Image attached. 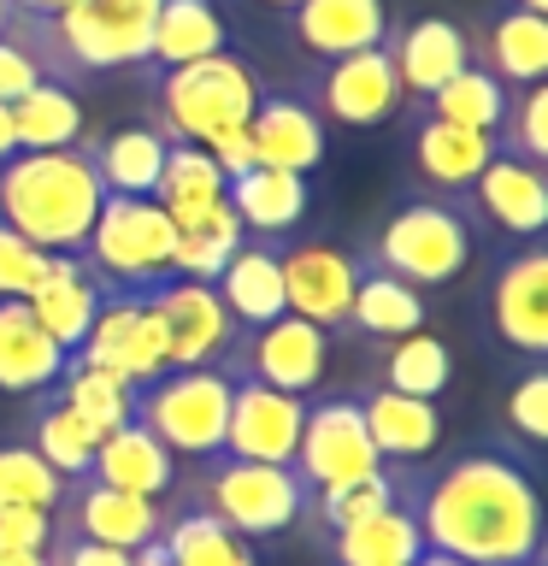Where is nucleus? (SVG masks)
Here are the masks:
<instances>
[{
	"label": "nucleus",
	"instance_id": "28",
	"mask_svg": "<svg viewBox=\"0 0 548 566\" xmlns=\"http://www.w3.org/2000/svg\"><path fill=\"white\" fill-rule=\"evenodd\" d=\"M224 201L247 237H295L301 219H307V177L277 171V166H254V171L230 177Z\"/></svg>",
	"mask_w": 548,
	"mask_h": 566
},
{
	"label": "nucleus",
	"instance_id": "58",
	"mask_svg": "<svg viewBox=\"0 0 548 566\" xmlns=\"http://www.w3.org/2000/svg\"><path fill=\"white\" fill-rule=\"evenodd\" d=\"M530 566H542V560H530Z\"/></svg>",
	"mask_w": 548,
	"mask_h": 566
},
{
	"label": "nucleus",
	"instance_id": "15",
	"mask_svg": "<svg viewBox=\"0 0 548 566\" xmlns=\"http://www.w3.org/2000/svg\"><path fill=\"white\" fill-rule=\"evenodd\" d=\"M489 325L525 360L548 354V248L519 242L489 277Z\"/></svg>",
	"mask_w": 548,
	"mask_h": 566
},
{
	"label": "nucleus",
	"instance_id": "35",
	"mask_svg": "<svg viewBox=\"0 0 548 566\" xmlns=\"http://www.w3.org/2000/svg\"><path fill=\"white\" fill-rule=\"evenodd\" d=\"M171 230H177V260L171 272L177 277H201L212 283L224 272V260L242 248L247 230L236 224V212H230V201H207V207H183L171 212Z\"/></svg>",
	"mask_w": 548,
	"mask_h": 566
},
{
	"label": "nucleus",
	"instance_id": "6",
	"mask_svg": "<svg viewBox=\"0 0 548 566\" xmlns=\"http://www.w3.org/2000/svg\"><path fill=\"white\" fill-rule=\"evenodd\" d=\"M360 260L396 272L413 290H431V283H454L472 265V219L454 201H401L389 219L378 224V237L360 248Z\"/></svg>",
	"mask_w": 548,
	"mask_h": 566
},
{
	"label": "nucleus",
	"instance_id": "34",
	"mask_svg": "<svg viewBox=\"0 0 548 566\" xmlns=\"http://www.w3.org/2000/svg\"><path fill=\"white\" fill-rule=\"evenodd\" d=\"M325 555H330V566H413L424 555V537H419L413 507L396 502V507L325 537Z\"/></svg>",
	"mask_w": 548,
	"mask_h": 566
},
{
	"label": "nucleus",
	"instance_id": "29",
	"mask_svg": "<svg viewBox=\"0 0 548 566\" xmlns=\"http://www.w3.org/2000/svg\"><path fill=\"white\" fill-rule=\"evenodd\" d=\"M502 88H525V83H542L548 77V18L542 12H525V7H507L489 18L484 30V48L477 60Z\"/></svg>",
	"mask_w": 548,
	"mask_h": 566
},
{
	"label": "nucleus",
	"instance_id": "19",
	"mask_svg": "<svg viewBox=\"0 0 548 566\" xmlns=\"http://www.w3.org/2000/svg\"><path fill=\"white\" fill-rule=\"evenodd\" d=\"M389 30L396 24H389L383 0H301V7H289L295 48L318 65L348 60V53H366V48H383Z\"/></svg>",
	"mask_w": 548,
	"mask_h": 566
},
{
	"label": "nucleus",
	"instance_id": "38",
	"mask_svg": "<svg viewBox=\"0 0 548 566\" xmlns=\"http://www.w3.org/2000/svg\"><path fill=\"white\" fill-rule=\"evenodd\" d=\"M53 396H60L83 424H95L101 437L136 419V384H124V378H113V371L77 360V354H65V371H60V384H53Z\"/></svg>",
	"mask_w": 548,
	"mask_h": 566
},
{
	"label": "nucleus",
	"instance_id": "17",
	"mask_svg": "<svg viewBox=\"0 0 548 566\" xmlns=\"http://www.w3.org/2000/svg\"><path fill=\"white\" fill-rule=\"evenodd\" d=\"M159 520H166V502H148V495L113 490L101 478H65V495L53 507V525L77 531L88 543H113V548H141L159 537Z\"/></svg>",
	"mask_w": 548,
	"mask_h": 566
},
{
	"label": "nucleus",
	"instance_id": "7",
	"mask_svg": "<svg viewBox=\"0 0 548 566\" xmlns=\"http://www.w3.org/2000/svg\"><path fill=\"white\" fill-rule=\"evenodd\" d=\"M83 260L106 277V290H148L159 277H177V230L171 212L148 195H106L95 230L83 242Z\"/></svg>",
	"mask_w": 548,
	"mask_h": 566
},
{
	"label": "nucleus",
	"instance_id": "39",
	"mask_svg": "<svg viewBox=\"0 0 548 566\" xmlns=\"http://www.w3.org/2000/svg\"><path fill=\"white\" fill-rule=\"evenodd\" d=\"M507 101H513V88H502L484 65H466V71H454L436 95H424L413 106H424V113L442 118V124H460V130L495 136V130H502V118H507Z\"/></svg>",
	"mask_w": 548,
	"mask_h": 566
},
{
	"label": "nucleus",
	"instance_id": "40",
	"mask_svg": "<svg viewBox=\"0 0 548 566\" xmlns=\"http://www.w3.org/2000/svg\"><path fill=\"white\" fill-rule=\"evenodd\" d=\"M383 389H401V396H419V401H436L442 389L454 384V354L442 336L431 331H413V336H396L383 354Z\"/></svg>",
	"mask_w": 548,
	"mask_h": 566
},
{
	"label": "nucleus",
	"instance_id": "41",
	"mask_svg": "<svg viewBox=\"0 0 548 566\" xmlns=\"http://www.w3.org/2000/svg\"><path fill=\"white\" fill-rule=\"evenodd\" d=\"M224 189H230V177L219 171V159L201 142H166V166H159V184H154V201L166 212L224 201Z\"/></svg>",
	"mask_w": 548,
	"mask_h": 566
},
{
	"label": "nucleus",
	"instance_id": "48",
	"mask_svg": "<svg viewBox=\"0 0 548 566\" xmlns=\"http://www.w3.org/2000/svg\"><path fill=\"white\" fill-rule=\"evenodd\" d=\"M35 83H42V65H35L30 53L12 42V35H0V101H7V106L24 101Z\"/></svg>",
	"mask_w": 548,
	"mask_h": 566
},
{
	"label": "nucleus",
	"instance_id": "37",
	"mask_svg": "<svg viewBox=\"0 0 548 566\" xmlns=\"http://www.w3.org/2000/svg\"><path fill=\"white\" fill-rule=\"evenodd\" d=\"M30 449L48 460L60 478H83L88 467H95V449H101V431L95 424H83L71 407L53 396V389H42V396H30Z\"/></svg>",
	"mask_w": 548,
	"mask_h": 566
},
{
	"label": "nucleus",
	"instance_id": "25",
	"mask_svg": "<svg viewBox=\"0 0 548 566\" xmlns=\"http://www.w3.org/2000/svg\"><path fill=\"white\" fill-rule=\"evenodd\" d=\"M212 290H219L224 313L236 318V331H260V325H272L277 313H289L272 237H242V248L224 260V272L212 277Z\"/></svg>",
	"mask_w": 548,
	"mask_h": 566
},
{
	"label": "nucleus",
	"instance_id": "20",
	"mask_svg": "<svg viewBox=\"0 0 548 566\" xmlns=\"http://www.w3.org/2000/svg\"><path fill=\"white\" fill-rule=\"evenodd\" d=\"M466 195H472L477 219L507 230L513 242H537L548 230V177H542V166H525V159L495 148V159L477 171V184Z\"/></svg>",
	"mask_w": 548,
	"mask_h": 566
},
{
	"label": "nucleus",
	"instance_id": "31",
	"mask_svg": "<svg viewBox=\"0 0 548 566\" xmlns=\"http://www.w3.org/2000/svg\"><path fill=\"white\" fill-rule=\"evenodd\" d=\"M348 331L371 336V343H396V336L424 331V295L413 283H401L396 272L360 260V277H354V301H348Z\"/></svg>",
	"mask_w": 548,
	"mask_h": 566
},
{
	"label": "nucleus",
	"instance_id": "52",
	"mask_svg": "<svg viewBox=\"0 0 548 566\" xmlns=\"http://www.w3.org/2000/svg\"><path fill=\"white\" fill-rule=\"evenodd\" d=\"M12 7H24V12H42V18H53V12L77 7V0H12Z\"/></svg>",
	"mask_w": 548,
	"mask_h": 566
},
{
	"label": "nucleus",
	"instance_id": "44",
	"mask_svg": "<svg viewBox=\"0 0 548 566\" xmlns=\"http://www.w3.org/2000/svg\"><path fill=\"white\" fill-rule=\"evenodd\" d=\"M495 136H502V142H495L502 154L525 159V166H548V83L513 88L507 118H502V130H495Z\"/></svg>",
	"mask_w": 548,
	"mask_h": 566
},
{
	"label": "nucleus",
	"instance_id": "32",
	"mask_svg": "<svg viewBox=\"0 0 548 566\" xmlns=\"http://www.w3.org/2000/svg\"><path fill=\"white\" fill-rule=\"evenodd\" d=\"M230 48V24L212 0H159L154 12V42H148V65L154 71H177L194 65L207 53Z\"/></svg>",
	"mask_w": 548,
	"mask_h": 566
},
{
	"label": "nucleus",
	"instance_id": "14",
	"mask_svg": "<svg viewBox=\"0 0 548 566\" xmlns=\"http://www.w3.org/2000/svg\"><path fill=\"white\" fill-rule=\"evenodd\" d=\"M77 360L113 371V378H124V384H148L171 366L166 360V336H159L148 301L130 295V290H106L95 325H88L83 348H77Z\"/></svg>",
	"mask_w": 548,
	"mask_h": 566
},
{
	"label": "nucleus",
	"instance_id": "36",
	"mask_svg": "<svg viewBox=\"0 0 548 566\" xmlns=\"http://www.w3.org/2000/svg\"><path fill=\"white\" fill-rule=\"evenodd\" d=\"M12 136L18 154H53L83 142V101L71 95V83H35L24 101H12Z\"/></svg>",
	"mask_w": 548,
	"mask_h": 566
},
{
	"label": "nucleus",
	"instance_id": "8",
	"mask_svg": "<svg viewBox=\"0 0 548 566\" xmlns=\"http://www.w3.org/2000/svg\"><path fill=\"white\" fill-rule=\"evenodd\" d=\"M154 12H159V0H77V7L48 18V35L71 77L124 71V65H148Z\"/></svg>",
	"mask_w": 548,
	"mask_h": 566
},
{
	"label": "nucleus",
	"instance_id": "27",
	"mask_svg": "<svg viewBox=\"0 0 548 566\" xmlns=\"http://www.w3.org/2000/svg\"><path fill=\"white\" fill-rule=\"evenodd\" d=\"M65 348L35 325L30 301H0V389L7 396H42L60 384Z\"/></svg>",
	"mask_w": 548,
	"mask_h": 566
},
{
	"label": "nucleus",
	"instance_id": "46",
	"mask_svg": "<svg viewBox=\"0 0 548 566\" xmlns=\"http://www.w3.org/2000/svg\"><path fill=\"white\" fill-rule=\"evenodd\" d=\"M507 424L519 431L525 449H537V442H548V366H525L519 384L507 389Z\"/></svg>",
	"mask_w": 548,
	"mask_h": 566
},
{
	"label": "nucleus",
	"instance_id": "12",
	"mask_svg": "<svg viewBox=\"0 0 548 566\" xmlns=\"http://www.w3.org/2000/svg\"><path fill=\"white\" fill-rule=\"evenodd\" d=\"M224 366L242 371V378H260V384L283 389V396L313 401V389L325 384V366H330V331H318L313 318L277 313L272 325L242 331V343Z\"/></svg>",
	"mask_w": 548,
	"mask_h": 566
},
{
	"label": "nucleus",
	"instance_id": "1",
	"mask_svg": "<svg viewBox=\"0 0 548 566\" xmlns=\"http://www.w3.org/2000/svg\"><path fill=\"white\" fill-rule=\"evenodd\" d=\"M401 502L413 507L419 537L436 555L466 566H530L542 560V495L530 460L513 449L454 454L431 478H401Z\"/></svg>",
	"mask_w": 548,
	"mask_h": 566
},
{
	"label": "nucleus",
	"instance_id": "30",
	"mask_svg": "<svg viewBox=\"0 0 548 566\" xmlns=\"http://www.w3.org/2000/svg\"><path fill=\"white\" fill-rule=\"evenodd\" d=\"M413 159H419V171L431 177L436 189H449V195H466L477 184V171L495 159V136H477V130H460V124H442L431 118L424 106H413Z\"/></svg>",
	"mask_w": 548,
	"mask_h": 566
},
{
	"label": "nucleus",
	"instance_id": "42",
	"mask_svg": "<svg viewBox=\"0 0 548 566\" xmlns=\"http://www.w3.org/2000/svg\"><path fill=\"white\" fill-rule=\"evenodd\" d=\"M396 502H401V478L383 467V472H371V478H354V484L318 490L313 502H307V520H318V531L336 537V531L360 525V520H371V513H383V507H396Z\"/></svg>",
	"mask_w": 548,
	"mask_h": 566
},
{
	"label": "nucleus",
	"instance_id": "5",
	"mask_svg": "<svg viewBox=\"0 0 548 566\" xmlns=\"http://www.w3.org/2000/svg\"><path fill=\"white\" fill-rule=\"evenodd\" d=\"M230 384H236L230 366H166L159 378L136 384V424H148L177 460L224 454Z\"/></svg>",
	"mask_w": 548,
	"mask_h": 566
},
{
	"label": "nucleus",
	"instance_id": "18",
	"mask_svg": "<svg viewBox=\"0 0 548 566\" xmlns=\"http://www.w3.org/2000/svg\"><path fill=\"white\" fill-rule=\"evenodd\" d=\"M247 142H254L260 166L307 177V171L325 166L330 130H325V118L313 113V101L301 95V88H260L254 113H247Z\"/></svg>",
	"mask_w": 548,
	"mask_h": 566
},
{
	"label": "nucleus",
	"instance_id": "49",
	"mask_svg": "<svg viewBox=\"0 0 548 566\" xmlns=\"http://www.w3.org/2000/svg\"><path fill=\"white\" fill-rule=\"evenodd\" d=\"M201 148L219 159V171H224V177H242V171H254V166H260V159H254V142H247V124H230V130L207 136Z\"/></svg>",
	"mask_w": 548,
	"mask_h": 566
},
{
	"label": "nucleus",
	"instance_id": "43",
	"mask_svg": "<svg viewBox=\"0 0 548 566\" xmlns=\"http://www.w3.org/2000/svg\"><path fill=\"white\" fill-rule=\"evenodd\" d=\"M65 495V478L48 467L30 442H7L0 449V507H35V513H53Z\"/></svg>",
	"mask_w": 548,
	"mask_h": 566
},
{
	"label": "nucleus",
	"instance_id": "11",
	"mask_svg": "<svg viewBox=\"0 0 548 566\" xmlns=\"http://www.w3.org/2000/svg\"><path fill=\"white\" fill-rule=\"evenodd\" d=\"M277 272H283V301L295 318H313L318 331H348V301L360 277V254L336 248L325 237H272Z\"/></svg>",
	"mask_w": 548,
	"mask_h": 566
},
{
	"label": "nucleus",
	"instance_id": "26",
	"mask_svg": "<svg viewBox=\"0 0 548 566\" xmlns=\"http://www.w3.org/2000/svg\"><path fill=\"white\" fill-rule=\"evenodd\" d=\"M159 548H166L171 566H260L254 543H242L230 525H219L212 513L194 502V495L177 490L166 502V520H159Z\"/></svg>",
	"mask_w": 548,
	"mask_h": 566
},
{
	"label": "nucleus",
	"instance_id": "13",
	"mask_svg": "<svg viewBox=\"0 0 548 566\" xmlns=\"http://www.w3.org/2000/svg\"><path fill=\"white\" fill-rule=\"evenodd\" d=\"M301 95L313 101V113L325 124H383L401 113L407 88L396 77V60H389V42L383 48H366V53H348V60H330L318 65V77L301 83Z\"/></svg>",
	"mask_w": 548,
	"mask_h": 566
},
{
	"label": "nucleus",
	"instance_id": "21",
	"mask_svg": "<svg viewBox=\"0 0 548 566\" xmlns=\"http://www.w3.org/2000/svg\"><path fill=\"white\" fill-rule=\"evenodd\" d=\"M88 478H101V484H113V490H130V495H148V502H171L177 478H183V460H177L148 424L130 419V424H118V431L101 437Z\"/></svg>",
	"mask_w": 548,
	"mask_h": 566
},
{
	"label": "nucleus",
	"instance_id": "3",
	"mask_svg": "<svg viewBox=\"0 0 548 566\" xmlns=\"http://www.w3.org/2000/svg\"><path fill=\"white\" fill-rule=\"evenodd\" d=\"M177 490L194 495L212 520L230 525L242 543H272L307 520V484L295 467H265V460H236V454H207L177 478Z\"/></svg>",
	"mask_w": 548,
	"mask_h": 566
},
{
	"label": "nucleus",
	"instance_id": "24",
	"mask_svg": "<svg viewBox=\"0 0 548 566\" xmlns=\"http://www.w3.org/2000/svg\"><path fill=\"white\" fill-rule=\"evenodd\" d=\"M360 419H366V437L378 449L383 467H407V460H424L442 442V413L436 401H419V396H401V389H383V384H366L360 396Z\"/></svg>",
	"mask_w": 548,
	"mask_h": 566
},
{
	"label": "nucleus",
	"instance_id": "4",
	"mask_svg": "<svg viewBox=\"0 0 548 566\" xmlns=\"http://www.w3.org/2000/svg\"><path fill=\"white\" fill-rule=\"evenodd\" d=\"M260 71L242 60V53H207L194 65L159 71L154 88V130L166 142H207L230 130V124H247L260 101Z\"/></svg>",
	"mask_w": 548,
	"mask_h": 566
},
{
	"label": "nucleus",
	"instance_id": "2",
	"mask_svg": "<svg viewBox=\"0 0 548 566\" xmlns=\"http://www.w3.org/2000/svg\"><path fill=\"white\" fill-rule=\"evenodd\" d=\"M101 201L106 189L83 142L53 154H12L0 166V219L42 254H83Z\"/></svg>",
	"mask_w": 548,
	"mask_h": 566
},
{
	"label": "nucleus",
	"instance_id": "53",
	"mask_svg": "<svg viewBox=\"0 0 548 566\" xmlns=\"http://www.w3.org/2000/svg\"><path fill=\"white\" fill-rule=\"evenodd\" d=\"M130 566H171V560H166V548H159V543H141Z\"/></svg>",
	"mask_w": 548,
	"mask_h": 566
},
{
	"label": "nucleus",
	"instance_id": "55",
	"mask_svg": "<svg viewBox=\"0 0 548 566\" xmlns=\"http://www.w3.org/2000/svg\"><path fill=\"white\" fill-rule=\"evenodd\" d=\"M519 7H525V12H542V18H548V0H519Z\"/></svg>",
	"mask_w": 548,
	"mask_h": 566
},
{
	"label": "nucleus",
	"instance_id": "57",
	"mask_svg": "<svg viewBox=\"0 0 548 566\" xmlns=\"http://www.w3.org/2000/svg\"><path fill=\"white\" fill-rule=\"evenodd\" d=\"M7 18H12V0H0V30H7Z\"/></svg>",
	"mask_w": 548,
	"mask_h": 566
},
{
	"label": "nucleus",
	"instance_id": "33",
	"mask_svg": "<svg viewBox=\"0 0 548 566\" xmlns=\"http://www.w3.org/2000/svg\"><path fill=\"white\" fill-rule=\"evenodd\" d=\"M83 148L106 195H148L154 201L159 166H166V136L154 124H118V130H106L101 142H83Z\"/></svg>",
	"mask_w": 548,
	"mask_h": 566
},
{
	"label": "nucleus",
	"instance_id": "16",
	"mask_svg": "<svg viewBox=\"0 0 548 566\" xmlns=\"http://www.w3.org/2000/svg\"><path fill=\"white\" fill-rule=\"evenodd\" d=\"M301 419H307V396H283V389L242 378L230 384V424H224V454L236 460H265V467H289Z\"/></svg>",
	"mask_w": 548,
	"mask_h": 566
},
{
	"label": "nucleus",
	"instance_id": "23",
	"mask_svg": "<svg viewBox=\"0 0 548 566\" xmlns=\"http://www.w3.org/2000/svg\"><path fill=\"white\" fill-rule=\"evenodd\" d=\"M101 301H106V277L95 272V265H88L83 254H53L48 283L30 295V313L65 354H77L88 325H95V313H101Z\"/></svg>",
	"mask_w": 548,
	"mask_h": 566
},
{
	"label": "nucleus",
	"instance_id": "47",
	"mask_svg": "<svg viewBox=\"0 0 548 566\" xmlns=\"http://www.w3.org/2000/svg\"><path fill=\"white\" fill-rule=\"evenodd\" d=\"M48 543H53V513L0 507V548H30V555H42Z\"/></svg>",
	"mask_w": 548,
	"mask_h": 566
},
{
	"label": "nucleus",
	"instance_id": "56",
	"mask_svg": "<svg viewBox=\"0 0 548 566\" xmlns=\"http://www.w3.org/2000/svg\"><path fill=\"white\" fill-rule=\"evenodd\" d=\"M265 7H277V12H289V7H301V0H265Z\"/></svg>",
	"mask_w": 548,
	"mask_h": 566
},
{
	"label": "nucleus",
	"instance_id": "51",
	"mask_svg": "<svg viewBox=\"0 0 548 566\" xmlns=\"http://www.w3.org/2000/svg\"><path fill=\"white\" fill-rule=\"evenodd\" d=\"M0 566H48V548L30 555V548H0Z\"/></svg>",
	"mask_w": 548,
	"mask_h": 566
},
{
	"label": "nucleus",
	"instance_id": "22",
	"mask_svg": "<svg viewBox=\"0 0 548 566\" xmlns=\"http://www.w3.org/2000/svg\"><path fill=\"white\" fill-rule=\"evenodd\" d=\"M389 60H396V77L413 101L436 95L454 71L472 65V35L454 24V18H413V24L389 30Z\"/></svg>",
	"mask_w": 548,
	"mask_h": 566
},
{
	"label": "nucleus",
	"instance_id": "54",
	"mask_svg": "<svg viewBox=\"0 0 548 566\" xmlns=\"http://www.w3.org/2000/svg\"><path fill=\"white\" fill-rule=\"evenodd\" d=\"M413 566H466V560H454V555H436V548H424V555Z\"/></svg>",
	"mask_w": 548,
	"mask_h": 566
},
{
	"label": "nucleus",
	"instance_id": "50",
	"mask_svg": "<svg viewBox=\"0 0 548 566\" xmlns=\"http://www.w3.org/2000/svg\"><path fill=\"white\" fill-rule=\"evenodd\" d=\"M12 154H18V136H12V106L0 101V166H7Z\"/></svg>",
	"mask_w": 548,
	"mask_h": 566
},
{
	"label": "nucleus",
	"instance_id": "9",
	"mask_svg": "<svg viewBox=\"0 0 548 566\" xmlns=\"http://www.w3.org/2000/svg\"><path fill=\"white\" fill-rule=\"evenodd\" d=\"M130 295L148 301L154 325L166 336L171 366H224L242 343V331H236V318L224 313L219 290L201 277H159L148 290H130Z\"/></svg>",
	"mask_w": 548,
	"mask_h": 566
},
{
	"label": "nucleus",
	"instance_id": "45",
	"mask_svg": "<svg viewBox=\"0 0 548 566\" xmlns=\"http://www.w3.org/2000/svg\"><path fill=\"white\" fill-rule=\"evenodd\" d=\"M48 272H53V254L30 248L7 219H0V301H30L48 283Z\"/></svg>",
	"mask_w": 548,
	"mask_h": 566
},
{
	"label": "nucleus",
	"instance_id": "10",
	"mask_svg": "<svg viewBox=\"0 0 548 566\" xmlns=\"http://www.w3.org/2000/svg\"><path fill=\"white\" fill-rule=\"evenodd\" d=\"M289 467H295L301 484H307V495L383 472V460H378V449H371V437H366L360 401H354V396H318V401H307V419H301V442H295Z\"/></svg>",
	"mask_w": 548,
	"mask_h": 566
}]
</instances>
